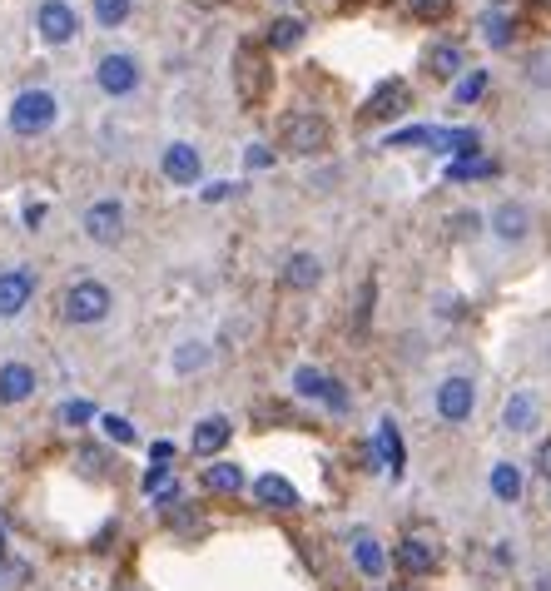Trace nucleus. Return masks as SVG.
<instances>
[{
	"mask_svg": "<svg viewBox=\"0 0 551 591\" xmlns=\"http://www.w3.org/2000/svg\"><path fill=\"white\" fill-rule=\"evenodd\" d=\"M55 115H60V100H55L50 90H20V95L10 100V130H15L20 140L45 135V130L55 125Z\"/></svg>",
	"mask_w": 551,
	"mask_h": 591,
	"instance_id": "nucleus-1",
	"label": "nucleus"
},
{
	"mask_svg": "<svg viewBox=\"0 0 551 591\" xmlns=\"http://www.w3.org/2000/svg\"><path fill=\"white\" fill-rule=\"evenodd\" d=\"M110 308H115V298L100 279H80L65 294V318L70 323H100V318H110Z\"/></svg>",
	"mask_w": 551,
	"mask_h": 591,
	"instance_id": "nucleus-2",
	"label": "nucleus"
},
{
	"mask_svg": "<svg viewBox=\"0 0 551 591\" xmlns=\"http://www.w3.org/2000/svg\"><path fill=\"white\" fill-rule=\"evenodd\" d=\"M269 80H274L269 60H264L254 45H239V55H234V85H239V100H244V105H259L264 90H269Z\"/></svg>",
	"mask_w": 551,
	"mask_h": 591,
	"instance_id": "nucleus-3",
	"label": "nucleus"
},
{
	"mask_svg": "<svg viewBox=\"0 0 551 591\" xmlns=\"http://www.w3.org/2000/svg\"><path fill=\"white\" fill-rule=\"evenodd\" d=\"M35 30H40L45 45H70L75 30H80V15H75V5H65V0H40Z\"/></svg>",
	"mask_w": 551,
	"mask_h": 591,
	"instance_id": "nucleus-4",
	"label": "nucleus"
},
{
	"mask_svg": "<svg viewBox=\"0 0 551 591\" xmlns=\"http://www.w3.org/2000/svg\"><path fill=\"white\" fill-rule=\"evenodd\" d=\"M477 408V383L472 378H442L437 383V418L442 423H467Z\"/></svg>",
	"mask_w": 551,
	"mask_h": 591,
	"instance_id": "nucleus-5",
	"label": "nucleus"
},
{
	"mask_svg": "<svg viewBox=\"0 0 551 591\" xmlns=\"http://www.w3.org/2000/svg\"><path fill=\"white\" fill-rule=\"evenodd\" d=\"M95 80H100V90L105 95H135L139 85V60L135 55H125V50H115V55H105L100 65H95Z\"/></svg>",
	"mask_w": 551,
	"mask_h": 591,
	"instance_id": "nucleus-6",
	"label": "nucleus"
},
{
	"mask_svg": "<svg viewBox=\"0 0 551 591\" xmlns=\"http://www.w3.org/2000/svg\"><path fill=\"white\" fill-rule=\"evenodd\" d=\"M328 145V120L323 115H288L283 120V149L293 154H318Z\"/></svg>",
	"mask_w": 551,
	"mask_h": 591,
	"instance_id": "nucleus-7",
	"label": "nucleus"
},
{
	"mask_svg": "<svg viewBox=\"0 0 551 591\" xmlns=\"http://www.w3.org/2000/svg\"><path fill=\"white\" fill-rule=\"evenodd\" d=\"M30 298H35V274L25 264L0 274V318H20L30 308Z\"/></svg>",
	"mask_w": 551,
	"mask_h": 591,
	"instance_id": "nucleus-8",
	"label": "nucleus"
},
{
	"mask_svg": "<svg viewBox=\"0 0 551 591\" xmlns=\"http://www.w3.org/2000/svg\"><path fill=\"white\" fill-rule=\"evenodd\" d=\"M85 234L95 244H120V234H125V204H115V199L90 204L85 209Z\"/></svg>",
	"mask_w": 551,
	"mask_h": 591,
	"instance_id": "nucleus-9",
	"label": "nucleus"
},
{
	"mask_svg": "<svg viewBox=\"0 0 551 591\" xmlns=\"http://www.w3.org/2000/svg\"><path fill=\"white\" fill-rule=\"evenodd\" d=\"M293 388H298L303 398L328 403L333 413H348V393H343V383H333V378H328V373H318V368H298V373H293Z\"/></svg>",
	"mask_w": 551,
	"mask_h": 591,
	"instance_id": "nucleus-10",
	"label": "nucleus"
},
{
	"mask_svg": "<svg viewBox=\"0 0 551 591\" xmlns=\"http://www.w3.org/2000/svg\"><path fill=\"white\" fill-rule=\"evenodd\" d=\"M229 438H234V423H229V418H219V413H214V418H199V423H194V438H189V452H194V457H214Z\"/></svg>",
	"mask_w": 551,
	"mask_h": 591,
	"instance_id": "nucleus-11",
	"label": "nucleus"
},
{
	"mask_svg": "<svg viewBox=\"0 0 551 591\" xmlns=\"http://www.w3.org/2000/svg\"><path fill=\"white\" fill-rule=\"evenodd\" d=\"M413 105V90H408V80H388V85H378L373 90V100H368V115L373 120H393V115H403Z\"/></svg>",
	"mask_w": 551,
	"mask_h": 591,
	"instance_id": "nucleus-12",
	"label": "nucleus"
},
{
	"mask_svg": "<svg viewBox=\"0 0 551 591\" xmlns=\"http://www.w3.org/2000/svg\"><path fill=\"white\" fill-rule=\"evenodd\" d=\"M254 497H259V507H274V512H293L298 507V487L288 477H278V472H264L254 482Z\"/></svg>",
	"mask_w": 551,
	"mask_h": 591,
	"instance_id": "nucleus-13",
	"label": "nucleus"
},
{
	"mask_svg": "<svg viewBox=\"0 0 551 591\" xmlns=\"http://www.w3.org/2000/svg\"><path fill=\"white\" fill-rule=\"evenodd\" d=\"M393 557H398V567H403L408 577H427V572L437 567V547H432L427 537H408V542H398Z\"/></svg>",
	"mask_w": 551,
	"mask_h": 591,
	"instance_id": "nucleus-14",
	"label": "nucleus"
},
{
	"mask_svg": "<svg viewBox=\"0 0 551 591\" xmlns=\"http://www.w3.org/2000/svg\"><path fill=\"white\" fill-rule=\"evenodd\" d=\"M348 547H353V562H358V572H363V577H373V582H378V577L388 572V552H383V542H378L373 532H353V542H348Z\"/></svg>",
	"mask_w": 551,
	"mask_h": 591,
	"instance_id": "nucleus-15",
	"label": "nucleus"
},
{
	"mask_svg": "<svg viewBox=\"0 0 551 591\" xmlns=\"http://www.w3.org/2000/svg\"><path fill=\"white\" fill-rule=\"evenodd\" d=\"M159 169H164V179H174V184H194V179H199V149L169 145L164 159H159Z\"/></svg>",
	"mask_w": 551,
	"mask_h": 591,
	"instance_id": "nucleus-16",
	"label": "nucleus"
},
{
	"mask_svg": "<svg viewBox=\"0 0 551 591\" xmlns=\"http://www.w3.org/2000/svg\"><path fill=\"white\" fill-rule=\"evenodd\" d=\"M373 457H378V467H388L393 477L403 472V433H398V423H393V418H383V423H378V438H373Z\"/></svg>",
	"mask_w": 551,
	"mask_h": 591,
	"instance_id": "nucleus-17",
	"label": "nucleus"
},
{
	"mask_svg": "<svg viewBox=\"0 0 551 591\" xmlns=\"http://www.w3.org/2000/svg\"><path fill=\"white\" fill-rule=\"evenodd\" d=\"M35 393V368L30 363H5L0 368V403H25Z\"/></svg>",
	"mask_w": 551,
	"mask_h": 591,
	"instance_id": "nucleus-18",
	"label": "nucleus"
},
{
	"mask_svg": "<svg viewBox=\"0 0 551 591\" xmlns=\"http://www.w3.org/2000/svg\"><path fill=\"white\" fill-rule=\"evenodd\" d=\"M492 229H497V239L522 244V239H527V229H532V214H527L522 204H502V209L492 214Z\"/></svg>",
	"mask_w": 551,
	"mask_h": 591,
	"instance_id": "nucleus-19",
	"label": "nucleus"
},
{
	"mask_svg": "<svg viewBox=\"0 0 551 591\" xmlns=\"http://www.w3.org/2000/svg\"><path fill=\"white\" fill-rule=\"evenodd\" d=\"M283 284H288V289H318V284H323V264H318L313 254H293V259L283 264Z\"/></svg>",
	"mask_w": 551,
	"mask_h": 591,
	"instance_id": "nucleus-20",
	"label": "nucleus"
},
{
	"mask_svg": "<svg viewBox=\"0 0 551 591\" xmlns=\"http://www.w3.org/2000/svg\"><path fill=\"white\" fill-rule=\"evenodd\" d=\"M204 487L219 492V497H234V492H244V467L239 462H214V467H204Z\"/></svg>",
	"mask_w": 551,
	"mask_h": 591,
	"instance_id": "nucleus-21",
	"label": "nucleus"
},
{
	"mask_svg": "<svg viewBox=\"0 0 551 591\" xmlns=\"http://www.w3.org/2000/svg\"><path fill=\"white\" fill-rule=\"evenodd\" d=\"M502 423H507L512 433H527V428L537 423V398H532V393H512L507 408H502Z\"/></svg>",
	"mask_w": 551,
	"mask_h": 591,
	"instance_id": "nucleus-22",
	"label": "nucleus"
},
{
	"mask_svg": "<svg viewBox=\"0 0 551 591\" xmlns=\"http://www.w3.org/2000/svg\"><path fill=\"white\" fill-rule=\"evenodd\" d=\"M492 497L497 502H517L522 497V467L517 462H497L492 467Z\"/></svg>",
	"mask_w": 551,
	"mask_h": 591,
	"instance_id": "nucleus-23",
	"label": "nucleus"
},
{
	"mask_svg": "<svg viewBox=\"0 0 551 591\" xmlns=\"http://www.w3.org/2000/svg\"><path fill=\"white\" fill-rule=\"evenodd\" d=\"M432 149H447V154H472V149L482 145L477 140V130H432Z\"/></svg>",
	"mask_w": 551,
	"mask_h": 591,
	"instance_id": "nucleus-24",
	"label": "nucleus"
},
{
	"mask_svg": "<svg viewBox=\"0 0 551 591\" xmlns=\"http://www.w3.org/2000/svg\"><path fill=\"white\" fill-rule=\"evenodd\" d=\"M298 40H303V20L298 15H278L274 25H269V45L274 50H293Z\"/></svg>",
	"mask_w": 551,
	"mask_h": 591,
	"instance_id": "nucleus-25",
	"label": "nucleus"
},
{
	"mask_svg": "<svg viewBox=\"0 0 551 591\" xmlns=\"http://www.w3.org/2000/svg\"><path fill=\"white\" fill-rule=\"evenodd\" d=\"M427 65H432V75H442V80H447V75H457V70H462V50L442 40V45H432V50H427Z\"/></svg>",
	"mask_w": 551,
	"mask_h": 591,
	"instance_id": "nucleus-26",
	"label": "nucleus"
},
{
	"mask_svg": "<svg viewBox=\"0 0 551 591\" xmlns=\"http://www.w3.org/2000/svg\"><path fill=\"white\" fill-rule=\"evenodd\" d=\"M204 363H209V348H204L199 338H189V343L174 348V373H199Z\"/></svg>",
	"mask_w": 551,
	"mask_h": 591,
	"instance_id": "nucleus-27",
	"label": "nucleus"
},
{
	"mask_svg": "<svg viewBox=\"0 0 551 591\" xmlns=\"http://www.w3.org/2000/svg\"><path fill=\"white\" fill-rule=\"evenodd\" d=\"M130 10H135V0H95V20H100L105 30L125 25V20H130Z\"/></svg>",
	"mask_w": 551,
	"mask_h": 591,
	"instance_id": "nucleus-28",
	"label": "nucleus"
},
{
	"mask_svg": "<svg viewBox=\"0 0 551 591\" xmlns=\"http://www.w3.org/2000/svg\"><path fill=\"white\" fill-rule=\"evenodd\" d=\"M482 25H487V45H492V50L512 45V20H507V15H497V10H492V15L482 20Z\"/></svg>",
	"mask_w": 551,
	"mask_h": 591,
	"instance_id": "nucleus-29",
	"label": "nucleus"
},
{
	"mask_svg": "<svg viewBox=\"0 0 551 591\" xmlns=\"http://www.w3.org/2000/svg\"><path fill=\"white\" fill-rule=\"evenodd\" d=\"M447 174H452V179H492L497 164H492V159H467V164H452Z\"/></svg>",
	"mask_w": 551,
	"mask_h": 591,
	"instance_id": "nucleus-30",
	"label": "nucleus"
},
{
	"mask_svg": "<svg viewBox=\"0 0 551 591\" xmlns=\"http://www.w3.org/2000/svg\"><path fill=\"white\" fill-rule=\"evenodd\" d=\"M482 90H487V70H472V75L457 85V105H472V100H482Z\"/></svg>",
	"mask_w": 551,
	"mask_h": 591,
	"instance_id": "nucleus-31",
	"label": "nucleus"
},
{
	"mask_svg": "<svg viewBox=\"0 0 551 591\" xmlns=\"http://www.w3.org/2000/svg\"><path fill=\"white\" fill-rule=\"evenodd\" d=\"M100 428H105V438H110V443H135L130 418H115V413H110V418H100Z\"/></svg>",
	"mask_w": 551,
	"mask_h": 591,
	"instance_id": "nucleus-32",
	"label": "nucleus"
},
{
	"mask_svg": "<svg viewBox=\"0 0 551 591\" xmlns=\"http://www.w3.org/2000/svg\"><path fill=\"white\" fill-rule=\"evenodd\" d=\"M90 418H95L90 403H65V408H60V423H70V428H80V423H90Z\"/></svg>",
	"mask_w": 551,
	"mask_h": 591,
	"instance_id": "nucleus-33",
	"label": "nucleus"
},
{
	"mask_svg": "<svg viewBox=\"0 0 551 591\" xmlns=\"http://www.w3.org/2000/svg\"><path fill=\"white\" fill-rule=\"evenodd\" d=\"M15 582H25V567L20 562H0V591H10Z\"/></svg>",
	"mask_w": 551,
	"mask_h": 591,
	"instance_id": "nucleus-34",
	"label": "nucleus"
},
{
	"mask_svg": "<svg viewBox=\"0 0 551 591\" xmlns=\"http://www.w3.org/2000/svg\"><path fill=\"white\" fill-rule=\"evenodd\" d=\"M452 229H457V234H477V229H482V214H477V209H472V214H452Z\"/></svg>",
	"mask_w": 551,
	"mask_h": 591,
	"instance_id": "nucleus-35",
	"label": "nucleus"
},
{
	"mask_svg": "<svg viewBox=\"0 0 551 591\" xmlns=\"http://www.w3.org/2000/svg\"><path fill=\"white\" fill-rule=\"evenodd\" d=\"M413 15H447V0H408Z\"/></svg>",
	"mask_w": 551,
	"mask_h": 591,
	"instance_id": "nucleus-36",
	"label": "nucleus"
},
{
	"mask_svg": "<svg viewBox=\"0 0 551 591\" xmlns=\"http://www.w3.org/2000/svg\"><path fill=\"white\" fill-rule=\"evenodd\" d=\"M269 159H274V154H269L264 145H249V154H244V164H249V169H264Z\"/></svg>",
	"mask_w": 551,
	"mask_h": 591,
	"instance_id": "nucleus-37",
	"label": "nucleus"
},
{
	"mask_svg": "<svg viewBox=\"0 0 551 591\" xmlns=\"http://www.w3.org/2000/svg\"><path fill=\"white\" fill-rule=\"evenodd\" d=\"M80 462H85V472H100V467H105V452H95V447H80Z\"/></svg>",
	"mask_w": 551,
	"mask_h": 591,
	"instance_id": "nucleus-38",
	"label": "nucleus"
},
{
	"mask_svg": "<svg viewBox=\"0 0 551 591\" xmlns=\"http://www.w3.org/2000/svg\"><path fill=\"white\" fill-rule=\"evenodd\" d=\"M149 457H154L159 467H169V457H174V443H154V447H149Z\"/></svg>",
	"mask_w": 551,
	"mask_h": 591,
	"instance_id": "nucleus-39",
	"label": "nucleus"
},
{
	"mask_svg": "<svg viewBox=\"0 0 551 591\" xmlns=\"http://www.w3.org/2000/svg\"><path fill=\"white\" fill-rule=\"evenodd\" d=\"M229 194H234V184H209V189H204L209 204H214V199H229Z\"/></svg>",
	"mask_w": 551,
	"mask_h": 591,
	"instance_id": "nucleus-40",
	"label": "nucleus"
},
{
	"mask_svg": "<svg viewBox=\"0 0 551 591\" xmlns=\"http://www.w3.org/2000/svg\"><path fill=\"white\" fill-rule=\"evenodd\" d=\"M537 472H542V477H547V482H551V443L542 447V452H537Z\"/></svg>",
	"mask_w": 551,
	"mask_h": 591,
	"instance_id": "nucleus-41",
	"label": "nucleus"
},
{
	"mask_svg": "<svg viewBox=\"0 0 551 591\" xmlns=\"http://www.w3.org/2000/svg\"><path fill=\"white\" fill-rule=\"evenodd\" d=\"M537 591H551V577H537Z\"/></svg>",
	"mask_w": 551,
	"mask_h": 591,
	"instance_id": "nucleus-42",
	"label": "nucleus"
},
{
	"mask_svg": "<svg viewBox=\"0 0 551 591\" xmlns=\"http://www.w3.org/2000/svg\"><path fill=\"white\" fill-rule=\"evenodd\" d=\"M0 557H5V532H0Z\"/></svg>",
	"mask_w": 551,
	"mask_h": 591,
	"instance_id": "nucleus-43",
	"label": "nucleus"
},
{
	"mask_svg": "<svg viewBox=\"0 0 551 591\" xmlns=\"http://www.w3.org/2000/svg\"><path fill=\"white\" fill-rule=\"evenodd\" d=\"M120 591H130V587H120Z\"/></svg>",
	"mask_w": 551,
	"mask_h": 591,
	"instance_id": "nucleus-44",
	"label": "nucleus"
}]
</instances>
